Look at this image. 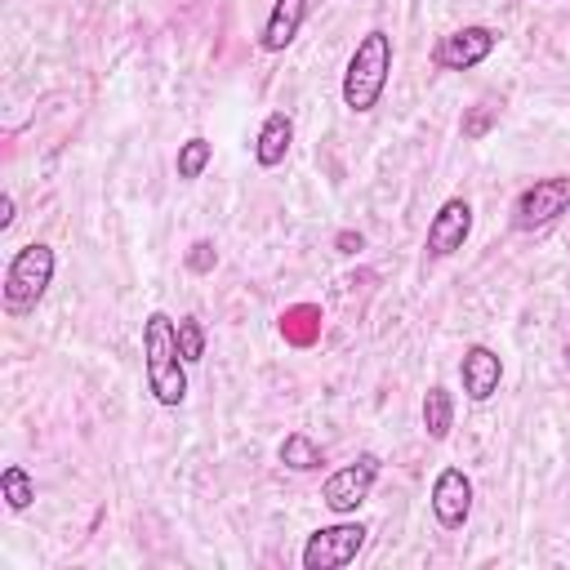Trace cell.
Masks as SVG:
<instances>
[{
    "label": "cell",
    "mask_w": 570,
    "mask_h": 570,
    "mask_svg": "<svg viewBox=\"0 0 570 570\" xmlns=\"http://www.w3.org/2000/svg\"><path fill=\"white\" fill-rule=\"evenodd\" d=\"M142 365H147V387L160 405H183L187 396V361L178 352V330L165 312H151L142 321Z\"/></svg>",
    "instance_id": "7a4b0ae2"
},
{
    "label": "cell",
    "mask_w": 570,
    "mask_h": 570,
    "mask_svg": "<svg viewBox=\"0 0 570 570\" xmlns=\"http://www.w3.org/2000/svg\"><path fill=\"white\" fill-rule=\"evenodd\" d=\"M214 160V142L209 138H187V142H178V160H174V169H178V178L183 183H191V178H200L205 174V165Z\"/></svg>",
    "instance_id": "e0dca14e"
},
{
    "label": "cell",
    "mask_w": 570,
    "mask_h": 570,
    "mask_svg": "<svg viewBox=\"0 0 570 570\" xmlns=\"http://www.w3.org/2000/svg\"><path fill=\"white\" fill-rule=\"evenodd\" d=\"M49 281H53V249L45 240L22 245L4 267V312L9 316H27L45 298Z\"/></svg>",
    "instance_id": "3957f363"
},
{
    "label": "cell",
    "mask_w": 570,
    "mask_h": 570,
    "mask_svg": "<svg viewBox=\"0 0 570 570\" xmlns=\"http://www.w3.org/2000/svg\"><path fill=\"white\" fill-rule=\"evenodd\" d=\"M570 209V178L566 174H552V178H534L517 205H512V227L517 232H534V227H548L557 214Z\"/></svg>",
    "instance_id": "8992f818"
},
{
    "label": "cell",
    "mask_w": 570,
    "mask_h": 570,
    "mask_svg": "<svg viewBox=\"0 0 570 570\" xmlns=\"http://www.w3.org/2000/svg\"><path fill=\"white\" fill-rule=\"evenodd\" d=\"M289 142H294V120L285 111H272L263 125H258V138H254V160L263 169H276L285 156H289Z\"/></svg>",
    "instance_id": "7c38bea8"
},
{
    "label": "cell",
    "mask_w": 570,
    "mask_h": 570,
    "mask_svg": "<svg viewBox=\"0 0 570 570\" xmlns=\"http://www.w3.org/2000/svg\"><path fill=\"white\" fill-rule=\"evenodd\" d=\"M307 4H312V0H276V4H272V13H267V22H263L258 45H263L267 53L289 49V45H294V36H298V31H303V22H307Z\"/></svg>",
    "instance_id": "8fae6325"
},
{
    "label": "cell",
    "mask_w": 570,
    "mask_h": 570,
    "mask_svg": "<svg viewBox=\"0 0 570 570\" xmlns=\"http://www.w3.org/2000/svg\"><path fill=\"white\" fill-rule=\"evenodd\" d=\"M387 76H392V36L383 27H370L352 58H347V71H343V107L365 116L379 107L383 89H387Z\"/></svg>",
    "instance_id": "6da1fadb"
},
{
    "label": "cell",
    "mask_w": 570,
    "mask_h": 570,
    "mask_svg": "<svg viewBox=\"0 0 570 570\" xmlns=\"http://www.w3.org/2000/svg\"><path fill=\"white\" fill-rule=\"evenodd\" d=\"M174 330H178V352H183V361L196 365V361L205 356V325H200L196 316H178Z\"/></svg>",
    "instance_id": "ac0fdd59"
},
{
    "label": "cell",
    "mask_w": 570,
    "mask_h": 570,
    "mask_svg": "<svg viewBox=\"0 0 570 570\" xmlns=\"http://www.w3.org/2000/svg\"><path fill=\"white\" fill-rule=\"evenodd\" d=\"M490 125H494V107L481 102V107H472V116L463 120V138H481Z\"/></svg>",
    "instance_id": "ffe728a7"
},
{
    "label": "cell",
    "mask_w": 570,
    "mask_h": 570,
    "mask_svg": "<svg viewBox=\"0 0 570 570\" xmlns=\"http://www.w3.org/2000/svg\"><path fill=\"white\" fill-rule=\"evenodd\" d=\"M494 45H499V31L472 22V27H459V31L441 36V45L432 49V62H436L441 71H468V67L485 62V58L494 53Z\"/></svg>",
    "instance_id": "52a82bcc"
},
{
    "label": "cell",
    "mask_w": 570,
    "mask_h": 570,
    "mask_svg": "<svg viewBox=\"0 0 570 570\" xmlns=\"http://www.w3.org/2000/svg\"><path fill=\"white\" fill-rule=\"evenodd\" d=\"M450 428H454V396L445 387H428V396H423V432L432 441H445Z\"/></svg>",
    "instance_id": "5bb4252c"
},
{
    "label": "cell",
    "mask_w": 570,
    "mask_h": 570,
    "mask_svg": "<svg viewBox=\"0 0 570 570\" xmlns=\"http://www.w3.org/2000/svg\"><path fill=\"white\" fill-rule=\"evenodd\" d=\"M0 494H4V503H9L13 512H27L31 499H36V481H31V472H27L22 463H9V468L0 472Z\"/></svg>",
    "instance_id": "2e32d148"
},
{
    "label": "cell",
    "mask_w": 570,
    "mask_h": 570,
    "mask_svg": "<svg viewBox=\"0 0 570 570\" xmlns=\"http://www.w3.org/2000/svg\"><path fill=\"white\" fill-rule=\"evenodd\" d=\"M9 223H13V196L4 191V196H0V232H4Z\"/></svg>",
    "instance_id": "7402d4cb"
},
{
    "label": "cell",
    "mask_w": 570,
    "mask_h": 570,
    "mask_svg": "<svg viewBox=\"0 0 570 570\" xmlns=\"http://www.w3.org/2000/svg\"><path fill=\"white\" fill-rule=\"evenodd\" d=\"M281 463L285 468H294V472H316L321 463H325V454H321V445L307 436V432H289L285 441H281Z\"/></svg>",
    "instance_id": "9a60e30c"
},
{
    "label": "cell",
    "mask_w": 570,
    "mask_h": 570,
    "mask_svg": "<svg viewBox=\"0 0 570 570\" xmlns=\"http://www.w3.org/2000/svg\"><path fill=\"white\" fill-rule=\"evenodd\" d=\"M432 517L445 525V530H459L468 517H472V481L463 468H441L436 481H432Z\"/></svg>",
    "instance_id": "9c48e42d"
},
{
    "label": "cell",
    "mask_w": 570,
    "mask_h": 570,
    "mask_svg": "<svg viewBox=\"0 0 570 570\" xmlns=\"http://www.w3.org/2000/svg\"><path fill=\"white\" fill-rule=\"evenodd\" d=\"M459 379H463L468 401H490V396L499 392V379H503L499 352L485 347V343H472V347L463 352V361H459Z\"/></svg>",
    "instance_id": "30bf717a"
},
{
    "label": "cell",
    "mask_w": 570,
    "mask_h": 570,
    "mask_svg": "<svg viewBox=\"0 0 570 570\" xmlns=\"http://www.w3.org/2000/svg\"><path fill=\"white\" fill-rule=\"evenodd\" d=\"M281 334H285V343H294V347H312V343L321 338V307H316V303H294V307H285Z\"/></svg>",
    "instance_id": "4fadbf2b"
},
{
    "label": "cell",
    "mask_w": 570,
    "mask_h": 570,
    "mask_svg": "<svg viewBox=\"0 0 570 570\" xmlns=\"http://www.w3.org/2000/svg\"><path fill=\"white\" fill-rule=\"evenodd\" d=\"M214 263H218L214 240H196V245L187 249V267H191V272H214Z\"/></svg>",
    "instance_id": "d6986e66"
},
{
    "label": "cell",
    "mask_w": 570,
    "mask_h": 570,
    "mask_svg": "<svg viewBox=\"0 0 570 570\" xmlns=\"http://www.w3.org/2000/svg\"><path fill=\"white\" fill-rule=\"evenodd\" d=\"M379 468H383V459H379L374 450L356 454L352 463H343L338 472L325 476V485H321V503H325L330 512H338V517L356 512V508L370 499V490H374V481H379Z\"/></svg>",
    "instance_id": "277c9868"
},
{
    "label": "cell",
    "mask_w": 570,
    "mask_h": 570,
    "mask_svg": "<svg viewBox=\"0 0 570 570\" xmlns=\"http://www.w3.org/2000/svg\"><path fill=\"white\" fill-rule=\"evenodd\" d=\"M365 525L361 521H338V525H321L307 534L303 543V570H343L356 561V552L365 548Z\"/></svg>",
    "instance_id": "5b68a950"
},
{
    "label": "cell",
    "mask_w": 570,
    "mask_h": 570,
    "mask_svg": "<svg viewBox=\"0 0 570 570\" xmlns=\"http://www.w3.org/2000/svg\"><path fill=\"white\" fill-rule=\"evenodd\" d=\"M334 245H338L343 254H356V249L365 245V236H361V232H338V236H334Z\"/></svg>",
    "instance_id": "44dd1931"
},
{
    "label": "cell",
    "mask_w": 570,
    "mask_h": 570,
    "mask_svg": "<svg viewBox=\"0 0 570 570\" xmlns=\"http://www.w3.org/2000/svg\"><path fill=\"white\" fill-rule=\"evenodd\" d=\"M468 236H472V205H468L463 196H450V200L432 214L423 249H428V258H450L454 249H463Z\"/></svg>",
    "instance_id": "ba28073f"
}]
</instances>
